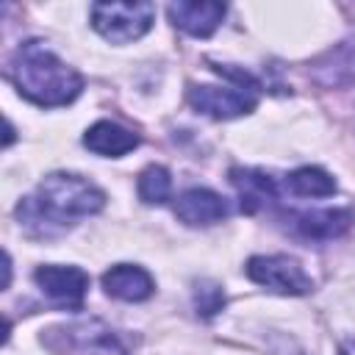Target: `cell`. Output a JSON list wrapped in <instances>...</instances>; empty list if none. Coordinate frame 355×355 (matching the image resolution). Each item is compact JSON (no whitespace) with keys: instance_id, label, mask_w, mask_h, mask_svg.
Listing matches in <instances>:
<instances>
[{"instance_id":"10","label":"cell","mask_w":355,"mask_h":355,"mask_svg":"<svg viewBox=\"0 0 355 355\" xmlns=\"http://www.w3.org/2000/svg\"><path fill=\"white\" fill-rule=\"evenodd\" d=\"M103 288L114 300L141 302L155 291V280L147 269H141L136 263H116L103 275Z\"/></svg>"},{"instance_id":"19","label":"cell","mask_w":355,"mask_h":355,"mask_svg":"<svg viewBox=\"0 0 355 355\" xmlns=\"http://www.w3.org/2000/svg\"><path fill=\"white\" fill-rule=\"evenodd\" d=\"M14 141V128H11V122H6V147Z\"/></svg>"},{"instance_id":"3","label":"cell","mask_w":355,"mask_h":355,"mask_svg":"<svg viewBox=\"0 0 355 355\" xmlns=\"http://www.w3.org/2000/svg\"><path fill=\"white\" fill-rule=\"evenodd\" d=\"M42 344L53 355H130L119 333L103 319H75L53 324L42 333Z\"/></svg>"},{"instance_id":"9","label":"cell","mask_w":355,"mask_h":355,"mask_svg":"<svg viewBox=\"0 0 355 355\" xmlns=\"http://www.w3.org/2000/svg\"><path fill=\"white\" fill-rule=\"evenodd\" d=\"M175 216L183 225L191 227H205V225H216L227 216V202L222 194L211 191V189H186L178 200H175Z\"/></svg>"},{"instance_id":"2","label":"cell","mask_w":355,"mask_h":355,"mask_svg":"<svg viewBox=\"0 0 355 355\" xmlns=\"http://www.w3.org/2000/svg\"><path fill=\"white\" fill-rule=\"evenodd\" d=\"M8 78L14 80L17 92L42 105V108H58L72 103L80 89H83V78L78 69H72L69 64H64L44 42L31 39L22 42L11 61H8Z\"/></svg>"},{"instance_id":"12","label":"cell","mask_w":355,"mask_h":355,"mask_svg":"<svg viewBox=\"0 0 355 355\" xmlns=\"http://www.w3.org/2000/svg\"><path fill=\"white\" fill-rule=\"evenodd\" d=\"M352 227V211L349 208H322V211H305L294 216V230L302 239L313 241H330L344 236Z\"/></svg>"},{"instance_id":"6","label":"cell","mask_w":355,"mask_h":355,"mask_svg":"<svg viewBox=\"0 0 355 355\" xmlns=\"http://www.w3.org/2000/svg\"><path fill=\"white\" fill-rule=\"evenodd\" d=\"M189 105L214 119H233L258 105V92L247 86H191Z\"/></svg>"},{"instance_id":"4","label":"cell","mask_w":355,"mask_h":355,"mask_svg":"<svg viewBox=\"0 0 355 355\" xmlns=\"http://www.w3.org/2000/svg\"><path fill=\"white\" fill-rule=\"evenodd\" d=\"M153 19H155L153 3H94L92 6V28L114 44L141 39L153 28Z\"/></svg>"},{"instance_id":"14","label":"cell","mask_w":355,"mask_h":355,"mask_svg":"<svg viewBox=\"0 0 355 355\" xmlns=\"http://www.w3.org/2000/svg\"><path fill=\"white\" fill-rule=\"evenodd\" d=\"M316 80L324 86L355 83V36L341 42L316 64Z\"/></svg>"},{"instance_id":"7","label":"cell","mask_w":355,"mask_h":355,"mask_svg":"<svg viewBox=\"0 0 355 355\" xmlns=\"http://www.w3.org/2000/svg\"><path fill=\"white\" fill-rule=\"evenodd\" d=\"M33 280L47 300H53L55 305H67V308H80L89 291V275L80 266L44 263L33 272Z\"/></svg>"},{"instance_id":"11","label":"cell","mask_w":355,"mask_h":355,"mask_svg":"<svg viewBox=\"0 0 355 355\" xmlns=\"http://www.w3.org/2000/svg\"><path fill=\"white\" fill-rule=\"evenodd\" d=\"M230 183L236 186L239 200H241V211H247V214H255V211H261L277 200L275 178L261 172V169L236 166V169H230Z\"/></svg>"},{"instance_id":"17","label":"cell","mask_w":355,"mask_h":355,"mask_svg":"<svg viewBox=\"0 0 355 355\" xmlns=\"http://www.w3.org/2000/svg\"><path fill=\"white\" fill-rule=\"evenodd\" d=\"M194 308L202 319L216 316L225 308V291L216 280H197L194 283Z\"/></svg>"},{"instance_id":"13","label":"cell","mask_w":355,"mask_h":355,"mask_svg":"<svg viewBox=\"0 0 355 355\" xmlns=\"http://www.w3.org/2000/svg\"><path fill=\"white\" fill-rule=\"evenodd\" d=\"M83 144L97 153V155H105V158H119L130 150L139 147V136L128 128H122L119 122H111V119H100L94 122L86 133H83Z\"/></svg>"},{"instance_id":"1","label":"cell","mask_w":355,"mask_h":355,"mask_svg":"<svg viewBox=\"0 0 355 355\" xmlns=\"http://www.w3.org/2000/svg\"><path fill=\"white\" fill-rule=\"evenodd\" d=\"M105 191L89 178L72 172L47 175L33 194L17 205V222L31 239H53L72 227L78 219L103 211Z\"/></svg>"},{"instance_id":"15","label":"cell","mask_w":355,"mask_h":355,"mask_svg":"<svg viewBox=\"0 0 355 355\" xmlns=\"http://www.w3.org/2000/svg\"><path fill=\"white\" fill-rule=\"evenodd\" d=\"M286 186L297 197H330V194H336V180L330 178V172H324L319 166L294 169L286 178Z\"/></svg>"},{"instance_id":"16","label":"cell","mask_w":355,"mask_h":355,"mask_svg":"<svg viewBox=\"0 0 355 355\" xmlns=\"http://www.w3.org/2000/svg\"><path fill=\"white\" fill-rule=\"evenodd\" d=\"M136 191H139V200H141V202H147V205H164V202L172 197V178H169V169L161 166V164L147 166V169L139 175Z\"/></svg>"},{"instance_id":"18","label":"cell","mask_w":355,"mask_h":355,"mask_svg":"<svg viewBox=\"0 0 355 355\" xmlns=\"http://www.w3.org/2000/svg\"><path fill=\"white\" fill-rule=\"evenodd\" d=\"M338 355H355V338H347V341L338 347Z\"/></svg>"},{"instance_id":"8","label":"cell","mask_w":355,"mask_h":355,"mask_svg":"<svg viewBox=\"0 0 355 355\" xmlns=\"http://www.w3.org/2000/svg\"><path fill=\"white\" fill-rule=\"evenodd\" d=\"M166 14H169V22L175 28L186 31L189 36L205 39V36H211L222 25V19L227 14V6L225 3H208V0H202V3H197V0H178V3H169Z\"/></svg>"},{"instance_id":"5","label":"cell","mask_w":355,"mask_h":355,"mask_svg":"<svg viewBox=\"0 0 355 355\" xmlns=\"http://www.w3.org/2000/svg\"><path fill=\"white\" fill-rule=\"evenodd\" d=\"M247 277L266 291L275 294H288V297H302L313 288V280L302 269V263L291 255H252L244 266Z\"/></svg>"}]
</instances>
